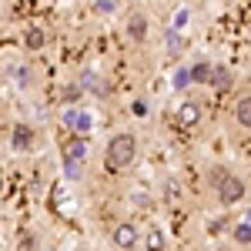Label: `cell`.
I'll return each mask as SVG.
<instances>
[{
    "mask_svg": "<svg viewBox=\"0 0 251 251\" xmlns=\"http://www.w3.org/2000/svg\"><path fill=\"white\" fill-rule=\"evenodd\" d=\"M137 157V137L127 134V131H121L107 141V148H104V168L107 171H124V168H131Z\"/></svg>",
    "mask_w": 251,
    "mask_h": 251,
    "instance_id": "6da1fadb",
    "label": "cell"
},
{
    "mask_svg": "<svg viewBox=\"0 0 251 251\" xmlns=\"http://www.w3.org/2000/svg\"><path fill=\"white\" fill-rule=\"evenodd\" d=\"M60 151H64V168H67V174H71V177H77L80 164L87 161V141L74 134V137H67V141L60 144Z\"/></svg>",
    "mask_w": 251,
    "mask_h": 251,
    "instance_id": "7a4b0ae2",
    "label": "cell"
},
{
    "mask_svg": "<svg viewBox=\"0 0 251 251\" xmlns=\"http://www.w3.org/2000/svg\"><path fill=\"white\" fill-rule=\"evenodd\" d=\"M137 241H144V234L137 231L134 221H117L114 228H111V245L117 251H134Z\"/></svg>",
    "mask_w": 251,
    "mask_h": 251,
    "instance_id": "3957f363",
    "label": "cell"
},
{
    "mask_svg": "<svg viewBox=\"0 0 251 251\" xmlns=\"http://www.w3.org/2000/svg\"><path fill=\"white\" fill-rule=\"evenodd\" d=\"M218 204H225V208H231V204H238L241 198H245V191H248V184H245V177H238V174H228L218 188Z\"/></svg>",
    "mask_w": 251,
    "mask_h": 251,
    "instance_id": "277c9868",
    "label": "cell"
},
{
    "mask_svg": "<svg viewBox=\"0 0 251 251\" xmlns=\"http://www.w3.org/2000/svg\"><path fill=\"white\" fill-rule=\"evenodd\" d=\"M64 124H67L77 137H84L87 131H94V114L84 111V107H71V111H64Z\"/></svg>",
    "mask_w": 251,
    "mask_h": 251,
    "instance_id": "5b68a950",
    "label": "cell"
},
{
    "mask_svg": "<svg viewBox=\"0 0 251 251\" xmlns=\"http://www.w3.org/2000/svg\"><path fill=\"white\" fill-rule=\"evenodd\" d=\"M34 137H37V134H34V127H30L27 121H20V124L10 127V148H14L17 154H24V151L34 148Z\"/></svg>",
    "mask_w": 251,
    "mask_h": 251,
    "instance_id": "8992f818",
    "label": "cell"
},
{
    "mask_svg": "<svg viewBox=\"0 0 251 251\" xmlns=\"http://www.w3.org/2000/svg\"><path fill=\"white\" fill-rule=\"evenodd\" d=\"M201 117H204V111H201L198 100H181V104H177V124H181V127H198Z\"/></svg>",
    "mask_w": 251,
    "mask_h": 251,
    "instance_id": "52a82bcc",
    "label": "cell"
},
{
    "mask_svg": "<svg viewBox=\"0 0 251 251\" xmlns=\"http://www.w3.org/2000/svg\"><path fill=\"white\" fill-rule=\"evenodd\" d=\"M127 37L137 40V44L148 40V17H144V14H131V17H127Z\"/></svg>",
    "mask_w": 251,
    "mask_h": 251,
    "instance_id": "ba28073f",
    "label": "cell"
},
{
    "mask_svg": "<svg viewBox=\"0 0 251 251\" xmlns=\"http://www.w3.org/2000/svg\"><path fill=\"white\" fill-rule=\"evenodd\" d=\"M144 248L148 251H168V234H164V228H148L144 231Z\"/></svg>",
    "mask_w": 251,
    "mask_h": 251,
    "instance_id": "9c48e42d",
    "label": "cell"
},
{
    "mask_svg": "<svg viewBox=\"0 0 251 251\" xmlns=\"http://www.w3.org/2000/svg\"><path fill=\"white\" fill-rule=\"evenodd\" d=\"M191 20H194L191 7H188V3H181V7H177V10L171 14V30H174V34H181V30H188V27H191Z\"/></svg>",
    "mask_w": 251,
    "mask_h": 251,
    "instance_id": "30bf717a",
    "label": "cell"
},
{
    "mask_svg": "<svg viewBox=\"0 0 251 251\" xmlns=\"http://www.w3.org/2000/svg\"><path fill=\"white\" fill-rule=\"evenodd\" d=\"M234 121H238L245 131H251V94H245L234 104Z\"/></svg>",
    "mask_w": 251,
    "mask_h": 251,
    "instance_id": "8fae6325",
    "label": "cell"
},
{
    "mask_svg": "<svg viewBox=\"0 0 251 251\" xmlns=\"http://www.w3.org/2000/svg\"><path fill=\"white\" fill-rule=\"evenodd\" d=\"M211 74H214V67L208 64V60L191 64V84H211Z\"/></svg>",
    "mask_w": 251,
    "mask_h": 251,
    "instance_id": "7c38bea8",
    "label": "cell"
},
{
    "mask_svg": "<svg viewBox=\"0 0 251 251\" xmlns=\"http://www.w3.org/2000/svg\"><path fill=\"white\" fill-rule=\"evenodd\" d=\"M234 84V74L228 71V67H214V74H211V87H218V91H228Z\"/></svg>",
    "mask_w": 251,
    "mask_h": 251,
    "instance_id": "4fadbf2b",
    "label": "cell"
},
{
    "mask_svg": "<svg viewBox=\"0 0 251 251\" xmlns=\"http://www.w3.org/2000/svg\"><path fill=\"white\" fill-rule=\"evenodd\" d=\"M231 238H234V245H251V225L248 221H238L231 228Z\"/></svg>",
    "mask_w": 251,
    "mask_h": 251,
    "instance_id": "5bb4252c",
    "label": "cell"
},
{
    "mask_svg": "<svg viewBox=\"0 0 251 251\" xmlns=\"http://www.w3.org/2000/svg\"><path fill=\"white\" fill-rule=\"evenodd\" d=\"M44 30H40V27H30V30H27V34H24V44H27V47H30V50H40V47H44Z\"/></svg>",
    "mask_w": 251,
    "mask_h": 251,
    "instance_id": "9a60e30c",
    "label": "cell"
},
{
    "mask_svg": "<svg viewBox=\"0 0 251 251\" xmlns=\"http://www.w3.org/2000/svg\"><path fill=\"white\" fill-rule=\"evenodd\" d=\"M14 80H17L20 87H27V84H34V71H30L27 64H17V67H14Z\"/></svg>",
    "mask_w": 251,
    "mask_h": 251,
    "instance_id": "2e32d148",
    "label": "cell"
},
{
    "mask_svg": "<svg viewBox=\"0 0 251 251\" xmlns=\"http://www.w3.org/2000/svg\"><path fill=\"white\" fill-rule=\"evenodd\" d=\"M94 14H117V0H94Z\"/></svg>",
    "mask_w": 251,
    "mask_h": 251,
    "instance_id": "e0dca14e",
    "label": "cell"
},
{
    "mask_svg": "<svg viewBox=\"0 0 251 251\" xmlns=\"http://www.w3.org/2000/svg\"><path fill=\"white\" fill-rule=\"evenodd\" d=\"M188 84H191V67H181V71L174 74V87L181 91V87H188Z\"/></svg>",
    "mask_w": 251,
    "mask_h": 251,
    "instance_id": "ac0fdd59",
    "label": "cell"
},
{
    "mask_svg": "<svg viewBox=\"0 0 251 251\" xmlns=\"http://www.w3.org/2000/svg\"><path fill=\"white\" fill-rule=\"evenodd\" d=\"M228 174H231L228 168H211V171H208V181H211V188H218V184H221Z\"/></svg>",
    "mask_w": 251,
    "mask_h": 251,
    "instance_id": "d6986e66",
    "label": "cell"
},
{
    "mask_svg": "<svg viewBox=\"0 0 251 251\" xmlns=\"http://www.w3.org/2000/svg\"><path fill=\"white\" fill-rule=\"evenodd\" d=\"M164 37H168V50L177 54V50H181V34H174L171 27H168V34H164Z\"/></svg>",
    "mask_w": 251,
    "mask_h": 251,
    "instance_id": "ffe728a7",
    "label": "cell"
},
{
    "mask_svg": "<svg viewBox=\"0 0 251 251\" xmlns=\"http://www.w3.org/2000/svg\"><path fill=\"white\" fill-rule=\"evenodd\" d=\"M131 114L134 117H148V100H134V104H131Z\"/></svg>",
    "mask_w": 251,
    "mask_h": 251,
    "instance_id": "44dd1931",
    "label": "cell"
},
{
    "mask_svg": "<svg viewBox=\"0 0 251 251\" xmlns=\"http://www.w3.org/2000/svg\"><path fill=\"white\" fill-rule=\"evenodd\" d=\"M77 97H80L77 84H67V87H64V100H77Z\"/></svg>",
    "mask_w": 251,
    "mask_h": 251,
    "instance_id": "7402d4cb",
    "label": "cell"
},
{
    "mask_svg": "<svg viewBox=\"0 0 251 251\" xmlns=\"http://www.w3.org/2000/svg\"><path fill=\"white\" fill-rule=\"evenodd\" d=\"M0 194H3V174H0Z\"/></svg>",
    "mask_w": 251,
    "mask_h": 251,
    "instance_id": "603a6c76",
    "label": "cell"
},
{
    "mask_svg": "<svg viewBox=\"0 0 251 251\" xmlns=\"http://www.w3.org/2000/svg\"><path fill=\"white\" fill-rule=\"evenodd\" d=\"M245 221H248V225H251V211H248V218H245Z\"/></svg>",
    "mask_w": 251,
    "mask_h": 251,
    "instance_id": "cb8c5ba5",
    "label": "cell"
}]
</instances>
